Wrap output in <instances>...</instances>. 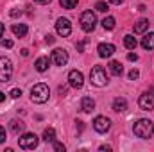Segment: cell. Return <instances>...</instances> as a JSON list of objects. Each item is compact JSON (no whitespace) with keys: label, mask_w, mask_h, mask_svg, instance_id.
Here are the masks:
<instances>
[{"label":"cell","mask_w":154,"mask_h":152,"mask_svg":"<svg viewBox=\"0 0 154 152\" xmlns=\"http://www.w3.org/2000/svg\"><path fill=\"white\" fill-rule=\"evenodd\" d=\"M133 131H134V134H136L138 138L149 140V138L154 134V123L151 122V120H147V118H142V120H138V122L134 123Z\"/></svg>","instance_id":"1"},{"label":"cell","mask_w":154,"mask_h":152,"mask_svg":"<svg viewBox=\"0 0 154 152\" xmlns=\"http://www.w3.org/2000/svg\"><path fill=\"white\" fill-rule=\"evenodd\" d=\"M54 149L57 152H65V145L63 143H57V141H54Z\"/></svg>","instance_id":"28"},{"label":"cell","mask_w":154,"mask_h":152,"mask_svg":"<svg viewBox=\"0 0 154 152\" xmlns=\"http://www.w3.org/2000/svg\"><path fill=\"white\" fill-rule=\"evenodd\" d=\"M138 77H140V72H138V70H131V72H129V79H131V81H136Z\"/></svg>","instance_id":"27"},{"label":"cell","mask_w":154,"mask_h":152,"mask_svg":"<svg viewBox=\"0 0 154 152\" xmlns=\"http://www.w3.org/2000/svg\"><path fill=\"white\" fill-rule=\"evenodd\" d=\"M5 141V129L0 125V143H4Z\"/></svg>","instance_id":"29"},{"label":"cell","mask_w":154,"mask_h":152,"mask_svg":"<svg viewBox=\"0 0 154 152\" xmlns=\"http://www.w3.org/2000/svg\"><path fill=\"white\" fill-rule=\"evenodd\" d=\"M95 9H97L99 13H106L109 7H108V4H106V2H97V4H95Z\"/></svg>","instance_id":"25"},{"label":"cell","mask_w":154,"mask_h":152,"mask_svg":"<svg viewBox=\"0 0 154 152\" xmlns=\"http://www.w3.org/2000/svg\"><path fill=\"white\" fill-rule=\"evenodd\" d=\"M142 47H143L145 50H152L154 48V32H149V34L143 36V39H142Z\"/></svg>","instance_id":"19"},{"label":"cell","mask_w":154,"mask_h":152,"mask_svg":"<svg viewBox=\"0 0 154 152\" xmlns=\"http://www.w3.org/2000/svg\"><path fill=\"white\" fill-rule=\"evenodd\" d=\"M59 4H61L65 9H74L77 5V0H59Z\"/></svg>","instance_id":"24"},{"label":"cell","mask_w":154,"mask_h":152,"mask_svg":"<svg viewBox=\"0 0 154 152\" xmlns=\"http://www.w3.org/2000/svg\"><path fill=\"white\" fill-rule=\"evenodd\" d=\"M82 48H84V41H81V43H77V50H79V52H82Z\"/></svg>","instance_id":"33"},{"label":"cell","mask_w":154,"mask_h":152,"mask_svg":"<svg viewBox=\"0 0 154 152\" xmlns=\"http://www.w3.org/2000/svg\"><path fill=\"white\" fill-rule=\"evenodd\" d=\"M48 95H50L48 86L43 84V82L32 86V90H31V100H32L34 104H45V102L48 100Z\"/></svg>","instance_id":"2"},{"label":"cell","mask_w":154,"mask_h":152,"mask_svg":"<svg viewBox=\"0 0 154 152\" xmlns=\"http://www.w3.org/2000/svg\"><path fill=\"white\" fill-rule=\"evenodd\" d=\"M11 31H13V34H14V36L23 38V36L27 34V25H25V23H13Z\"/></svg>","instance_id":"15"},{"label":"cell","mask_w":154,"mask_h":152,"mask_svg":"<svg viewBox=\"0 0 154 152\" xmlns=\"http://www.w3.org/2000/svg\"><path fill=\"white\" fill-rule=\"evenodd\" d=\"M52 61L57 65V66H65L68 63V52L63 50V48H56L52 52Z\"/></svg>","instance_id":"10"},{"label":"cell","mask_w":154,"mask_h":152,"mask_svg":"<svg viewBox=\"0 0 154 152\" xmlns=\"http://www.w3.org/2000/svg\"><path fill=\"white\" fill-rule=\"evenodd\" d=\"M13 99H18V97H22V90H18V88H14V90H11V93H9Z\"/></svg>","instance_id":"26"},{"label":"cell","mask_w":154,"mask_h":152,"mask_svg":"<svg viewBox=\"0 0 154 152\" xmlns=\"http://www.w3.org/2000/svg\"><path fill=\"white\" fill-rule=\"evenodd\" d=\"M43 140L48 143V141H54L56 140V131L52 129V127H48V129H45V132H43Z\"/></svg>","instance_id":"23"},{"label":"cell","mask_w":154,"mask_h":152,"mask_svg":"<svg viewBox=\"0 0 154 152\" xmlns=\"http://www.w3.org/2000/svg\"><path fill=\"white\" fill-rule=\"evenodd\" d=\"M95 25H97V16H95V13L84 11V13L81 14V27H82V31H84V32H91V31L95 29Z\"/></svg>","instance_id":"4"},{"label":"cell","mask_w":154,"mask_h":152,"mask_svg":"<svg viewBox=\"0 0 154 152\" xmlns=\"http://www.w3.org/2000/svg\"><path fill=\"white\" fill-rule=\"evenodd\" d=\"M138 106H140L143 111H151V109H154V95H152V91H151V90H149V91H145L143 95H140Z\"/></svg>","instance_id":"8"},{"label":"cell","mask_w":154,"mask_h":152,"mask_svg":"<svg viewBox=\"0 0 154 152\" xmlns=\"http://www.w3.org/2000/svg\"><path fill=\"white\" fill-rule=\"evenodd\" d=\"M4 100H5V93H2V91H0V102H4Z\"/></svg>","instance_id":"38"},{"label":"cell","mask_w":154,"mask_h":152,"mask_svg":"<svg viewBox=\"0 0 154 152\" xmlns=\"http://www.w3.org/2000/svg\"><path fill=\"white\" fill-rule=\"evenodd\" d=\"M109 2H111V4H115V5H120L124 0H109Z\"/></svg>","instance_id":"36"},{"label":"cell","mask_w":154,"mask_h":152,"mask_svg":"<svg viewBox=\"0 0 154 152\" xmlns=\"http://www.w3.org/2000/svg\"><path fill=\"white\" fill-rule=\"evenodd\" d=\"M124 45L129 48V50H133V48H136V45H138V41L134 36H131V34H127L125 38H124Z\"/></svg>","instance_id":"22"},{"label":"cell","mask_w":154,"mask_h":152,"mask_svg":"<svg viewBox=\"0 0 154 152\" xmlns=\"http://www.w3.org/2000/svg\"><path fill=\"white\" fill-rule=\"evenodd\" d=\"M81 109H82L84 113H91V111L95 109V100H93L91 97H84V99L81 100Z\"/></svg>","instance_id":"13"},{"label":"cell","mask_w":154,"mask_h":152,"mask_svg":"<svg viewBox=\"0 0 154 152\" xmlns=\"http://www.w3.org/2000/svg\"><path fill=\"white\" fill-rule=\"evenodd\" d=\"M115 25H116V22H115V18H113V16H106V18L102 20V27H104L106 31H113V29H115Z\"/></svg>","instance_id":"21"},{"label":"cell","mask_w":154,"mask_h":152,"mask_svg":"<svg viewBox=\"0 0 154 152\" xmlns=\"http://www.w3.org/2000/svg\"><path fill=\"white\" fill-rule=\"evenodd\" d=\"M125 109H127V100H125L124 97H116L115 100H113V111L122 113V111H125Z\"/></svg>","instance_id":"14"},{"label":"cell","mask_w":154,"mask_h":152,"mask_svg":"<svg viewBox=\"0 0 154 152\" xmlns=\"http://www.w3.org/2000/svg\"><path fill=\"white\" fill-rule=\"evenodd\" d=\"M56 31H57V34H59L61 38L70 36V32H72V23H70V20H68V18H59V20L56 22Z\"/></svg>","instance_id":"7"},{"label":"cell","mask_w":154,"mask_h":152,"mask_svg":"<svg viewBox=\"0 0 154 152\" xmlns=\"http://www.w3.org/2000/svg\"><path fill=\"white\" fill-rule=\"evenodd\" d=\"M127 59H129V61H136V59H138V56H136V54H133V52H129V54H127Z\"/></svg>","instance_id":"31"},{"label":"cell","mask_w":154,"mask_h":152,"mask_svg":"<svg viewBox=\"0 0 154 152\" xmlns=\"http://www.w3.org/2000/svg\"><path fill=\"white\" fill-rule=\"evenodd\" d=\"M97 52H99L100 57H111L115 54V45H111V43H100L97 47Z\"/></svg>","instance_id":"12"},{"label":"cell","mask_w":154,"mask_h":152,"mask_svg":"<svg viewBox=\"0 0 154 152\" xmlns=\"http://www.w3.org/2000/svg\"><path fill=\"white\" fill-rule=\"evenodd\" d=\"M36 4H41V5H45V4H50V0H34Z\"/></svg>","instance_id":"34"},{"label":"cell","mask_w":154,"mask_h":152,"mask_svg":"<svg viewBox=\"0 0 154 152\" xmlns=\"http://www.w3.org/2000/svg\"><path fill=\"white\" fill-rule=\"evenodd\" d=\"M100 150L104 152V150H111V147H106V145H102V147H100Z\"/></svg>","instance_id":"39"},{"label":"cell","mask_w":154,"mask_h":152,"mask_svg":"<svg viewBox=\"0 0 154 152\" xmlns=\"http://www.w3.org/2000/svg\"><path fill=\"white\" fill-rule=\"evenodd\" d=\"M20 14V11L18 9H14V11H11V16H18Z\"/></svg>","instance_id":"37"},{"label":"cell","mask_w":154,"mask_h":152,"mask_svg":"<svg viewBox=\"0 0 154 152\" xmlns=\"http://www.w3.org/2000/svg\"><path fill=\"white\" fill-rule=\"evenodd\" d=\"M13 77V63L7 57H0V82H9Z\"/></svg>","instance_id":"5"},{"label":"cell","mask_w":154,"mask_h":152,"mask_svg":"<svg viewBox=\"0 0 154 152\" xmlns=\"http://www.w3.org/2000/svg\"><path fill=\"white\" fill-rule=\"evenodd\" d=\"M2 47L11 48V47H13V41H11V39H4V41H2Z\"/></svg>","instance_id":"30"},{"label":"cell","mask_w":154,"mask_h":152,"mask_svg":"<svg viewBox=\"0 0 154 152\" xmlns=\"http://www.w3.org/2000/svg\"><path fill=\"white\" fill-rule=\"evenodd\" d=\"M109 127H111V120L106 118V116H97V118L93 120V129H95L97 132H108Z\"/></svg>","instance_id":"9"},{"label":"cell","mask_w":154,"mask_h":152,"mask_svg":"<svg viewBox=\"0 0 154 152\" xmlns=\"http://www.w3.org/2000/svg\"><path fill=\"white\" fill-rule=\"evenodd\" d=\"M18 145H20V149H36L38 147V136L34 134V132H25L23 136H20L18 138Z\"/></svg>","instance_id":"6"},{"label":"cell","mask_w":154,"mask_h":152,"mask_svg":"<svg viewBox=\"0 0 154 152\" xmlns=\"http://www.w3.org/2000/svg\"><path fill=\"white\" fill-rule=\"evenodd\" d=\"M68 84H70L72 88H75V90L82 88V84H84V77H82V74H81L79 70H72V72L68 74Z\"/></svg>","instance_id":"11"},{"label":"cell","mask_w":154,"mask_h":152,"mask_svg":"<svg viewBox=\"0 0 154 152\" xmlns=\"http://www.w3.org/2000/svg\"><path fill=\"white\" fill-rule=\"evenodd\" d=\"M9 129H11L14 134H20V132L25 129V123H23L22 120H11V122H9Z\"/></svg>","instance_id":"17"},{"label":"cell","mask_w":154,"mask_h":152,"mask_svg":"<svg viewBox=\"0 0 154 152\" xmlns=\"http://www.w3.org/2000/svg\"><path fill=\"white\" fill-rule=\"evenodd\" d=\"M90 81H91V84L97 86V88L106 86V84H108V74H106V70H104L102 66H95V68L90 72Z\"/></svg>","instance_id":"3"},{"label":"cell","mask_w":154,"mask_h":152,"mask_svg":"<svg viewBox=\"0 0 154 152\" xmlns=\"http://www.w3.org/2000/svg\"><path fill=\"white\" fill-rule=\"evenodd\" d=\"M147 29H149V20H147V18H142V20H138V22L134 23V32H136V34H143Z\"/></svg>","instance_id":"16"},{"label":"cell","mask_w":154,"mask_h":152,"mask_svg":"<svg viewBox=\"0 0 154 152\" xmlns=\"http://www.w3.org/2000/svg\"><path fill=\"white\" fill-rule=\"evenodd\" d=\"M48 65H50V59H48V57H38V61H36V65H34V66H36V70H38V72L43 74V72H47V70H48Z\"/></svg>","instance_id":"18"},{"label":"cell","mask_w":154,"mask_h":152,"mask_svg":"<svg viewBox=\"0 0 154 152\" xmlns=\"http://www.w3.org/2000/svg\"><path fill=\"white\" fill-rule=\"evenodd\" d=\"M4 31H5V27H4V23H0V38H4Z\"/></svg>","instance_id":"35"},{"label":"cell","mask_w":154,"mask_h":152,"mask_svg":"<svg viewBox=\"0 0 154 152\" xmlns=\"http://www.w3.org/2000/svg\"><path fill=\"white\" fill-rule=\"evenodd\" d=\"M109 72H111L113 75H122L124 66L120 65V61H111V63H109Z\"/></svg>","instance_id":"20"},{"label":"cell","mask_w":154,"mask_h":152,"mask_svg":"<svg viewBox=\"0 0 154 152\" xmlns=\"http://www.w3.org/2000/svg\"><path fill=\"white\" fill-rule=\"evenodd\" d=\"M45 41H47L48 45H50V43H54V36H50V34H48V36H45Z\"/></svg>","instance_id":"32"}]
</instances>
